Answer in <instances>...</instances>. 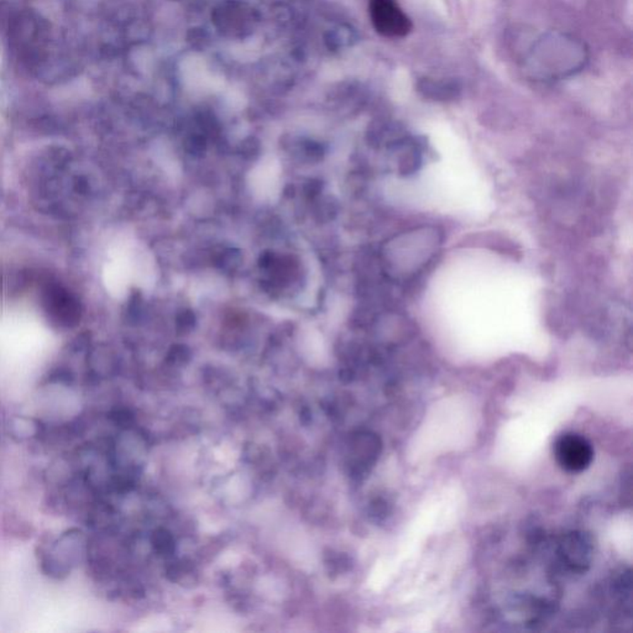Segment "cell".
Segmentation results:
<instances>
[{
	"label": "cell",
	"mask_w": 633,
	"mask_h": 633,
	"mask_svg": "<svg viewBox=\"0 0 633 633\" xmlns=\"http://www.w3.org/2000/svg\"><path fill=\"white\" fill-rule=\"evenodd\" d=\"M555 462L564 472L579 474L591 465L594 460V447L583 434L567 432L555 439Z\"/></svg>",
	"instance_id": "2"
},
{
	"label": "cell",
	"mask_w": 633,
	"mask_h": 633,
	"mask_svg": "<svg viewBox=\"0 0 633 633\" xmlns=\"http://www.w3.org/2000/svg\"><path fill=\"white\" fill-rule=\"evenodd\" d=\"M370 15L373 28L385 37H405L412 31V21L396 0H370Z\"/></svg>",
	"instance_id": "3"
},
{
	"label": "cell",
	"mask_w": 633,
	"mask_h": 633,
	"mask_svg": "<svg viewBox=\"0 0 633 633\" xmlns=\"http://www.w3.org/2000/svg\"><path fill=\"white\" fill-rule=\"evenodd\" d=\"M417 91L424 98L447 102L458 98L462 86L454 79H437L424 77L418 81Z\"/></svg>",
	"instance_id": "5"
},
{
	"label": "cell",
	"mask_w": 633,
	"mask_h": 633,
	"mask_svg": "<svg viewBox=\"0 0 633 633\" xmlns=\"http://www.w3.org/2000/svg\"><path fill=\"white\" fill-rule=\"evenodd\" d=\"M589 61L586 45L560 31L540 35L522 56V69L537 82H554L579 74Z\"/></svg>",
	"instance_id": "1"
},
{
	"label": "cell",
	"mask_w": 633,
	"mask_h": 633,
	"mask_svg": "<svg viewBox=\"0 0 633 633\" xmlns=\"http://www.w3.org/2000/svg\"><path fill=\"white\" fill-rule=\"evenodd\" d=\"M50 33V25L39 15L31 10H23L15 13L14 18L10 23L8 35L10 42L19 50L29 45H41L47 39Z\"/></svg>",
	"instance_id": "4"
},
{
	"label": "cell",
	"mask_w": 633,
	"mask_h": 633,
	"mask_svg": "<svg viewBox=\"0 0 633 633\" xmlns=\"http://www.w3.org/2000/svg\"><path fill=\"white\" fill-rule=\"evenodd\" d=\"M14 15L13 5L8 0H0V30L8 31Z\"/></svg>",
	"instance_id": "7"
},
{
	"label": "cell",
	"mask_w": 633,
	"mask_h": 633,
	"mask_svg": "<svg viewBox=\"0 0 633 633\" xmlns=\"http://www.w3.org/2000/svg\"><path fill=\"white\" fill-rule=\"evenodd\" d=\"M355 40L356 35L353 29H350L348 26H339L338 29L330 31L329 37H327V42L330 49H340L353 44Z\"/></svg>",
	"instance_id": "6"
}]
</instances>
